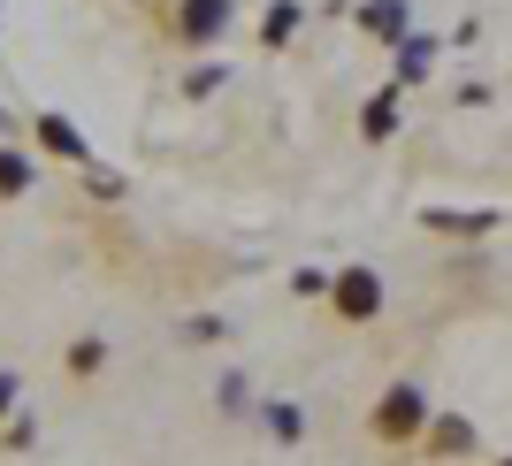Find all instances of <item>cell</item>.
I'll return each instance as SVG.
<instances>
[{
	"label": "cell",
	"instance_id": "1",
	"mask_svg": "<svg viewBox=\"0 0 512 466\" xmlns=\"http://www.w3.org/2000/svg\"><path fill=\"white\" fill-rule=\"evenodd\" d=\"M337 306H344V314H352V321H367V314H375V306H383V291H375V276H344V283H337Z\"/></svg>",
	"mask_w": 512,
	"mask_h": 466
},
{
	"label": "cell",
	"instance_id": "2",
	"mask_svg": "<svg viewBox=\"0 0 512 466\" xmlns=\"http://www.w3.org/2000/svg\"><path fill=\"white\" fill-rule=\"evenodd\" d=\"M383 428H390V436L421 428V398H413V390H390V398H383Z\"/></svg>",
	"mask_w": 512,
	"mask_h": 466
},
{
	"label": "cell",
	"instance_id": "3",
	"mask_svg": "<svg viewBox=\"0 0 512 466\" xmlns=\"http://www.w3.org/2000/svg\"><path fill=\"white\" fill-rule=\"evenodd\" d=\"M222 16H230L222 0H192V8H184V31H192V39H207V31H222Z\"/></svg>",
	"mask_w": 512,
	"mask_h": 466
},
{
	"label": "cell",
	"instance_id": "4",
	"mask_svg": "<svg viewBox=\"0 0 512 466\" xmlns=\"http://www.w3.org/2000/svg\"><path fill=\"white\" fill-rule=\"evenodd\" d=\"M23 176H31V169H23L16 153H0V191H23Z\"/></svg>",
	"mask_w": 512,
	"mask_h": 466
}]
</instances>
